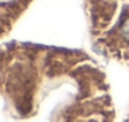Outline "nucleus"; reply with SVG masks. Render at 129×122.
Here are the masks:
<instances>
[{
    "label": "nucleus",
    "instance_id": "f257e3e1",
    "mask_svg": "<svg viewBox=\"0 0 129 122\" xmlns=\"http://www.w3.org/2000/svg\"><path fill=\"white\" fill-rule=\"evenodd\" d=\"M120 35H122L123 40L129 44V15L120 24Z\"/></svg>",
    "mask_w": 129,
    "mask_h": 122
}]
</instances>
